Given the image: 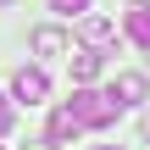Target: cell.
Segmentation results:
<instances>
[{
  "mask_svg": "<svg viewBox=\"0 0 150 150\" xmlns=\"http://www.w3.org/2000/svg\"><path fill=\"white\" fill-rule=\"evenodd\" d=\"M50 6H56V11H67V17H83V11H89V0H50Z\"/></svg>",
  "mask_w": 150,
  "mask_h": 150,
  "instance_id": "obj_9",
  "label": "cell"
},
{
  "mask_svg": "<svg viewBox=\"0 0 150 150\" xmlns=\"http://www.w3.org/2000/svg\"><path fill=\"white\" fill-rule=\"evenodd\" d=\"M6 128H11V100L0 95V134H6Z\"/></svg>",
  "mask_w": 150,
  "mask_h": 150,
  "instance_id": "obj_10",
  "label": "cell"
},
{
  "mask_svg": "<svg viewBox=\"0 0 150 150\" xmlns=\"http://www.w3.org/2000/svg\"><path fill=\"white\" fill-rule=\"evenodd\" d=\"M67 61H72V78H78V83H95V78H100V50L83 45V50H72Z\"/></svg>",
  "mask_w": 150,
  "mask_h": 150,
  "instance_id": "obj_6",
  "label": "cell"
},
{
  "mask_svg": "<svg viewBox=\"0 0 150 150\" xmlns=\"http://www.w3.org/2000/svg\"><path fill=\"white\" fill-rule=\"evenodd\" d=\"M61 139H78V117H72L67 106L50 117V145H61Z\"/></svg>",
  "mask_w": 150,
  "mask_h": 150,
  "instance_id": "obj_8",
  "label": "cell"
},
{
  "mask_svg": "<svg viewBox=\"0 0 150 150\" xmlns=\"http://www.w3.org/2000/svg\"><path fill=\"white\" fill-rule=\"evenodd\" d=\"M111 39H117V22H106V17L83 11V45H89V50H100V45H111Z\"/></svg>",
  "mask_w": 150,
  "mask_h": 150,
  "instance_id": "obj_5",
  "label": "cell"
},
{
  "mask_svg": "<svg viewBox=\"0 0 150 150\" xmlns=\"http://www.w3.org/2000/svg\"><path fill=\"white\" fill-rule=\"evenodd\" d=\"M67 111L78 117V128H111L122 106H117L111 95H100V89H89V83H83V89H72V106H67Z\"/></svg>",
  "mask_w": 150,
  "mask_h": 150,
  "instance_id": "obj_1",
  "label": "cell"
},
{
  "mask_svg": "<svg viewBox=\"0 0 150 150\" xmlns=\"http://www.w3.org/2000/svg\"><path fill=\"white\" fill-rule=\"evenodd\" d=\"M0 6H11V0H0Z\"/></svg>",
  "mask_w": 150,
  "mask_h": 150,
  "instance_id": "obj_13",
  "label": "cell"
},
{
  "mask_svg": "<svg viewBox=\"0 0 150 150\" xmlns=\"http://www.w3.org/2000/svg\"><path fill=\"white\" fill-rule=\"evenodd\" d=\"M139 134H145V139H150V117H145V122H139Z\"/></svg>",
  "mask_w": 150,
  "mask_h": 150,
  "instance_id": "obj_11",
  "label": "cell"
},
{
  "mask_svg": "<svg viewBox=\"0 0 150 150\" xmlns=\"http://www.w3.org/2000/svg\"><path fill=\"white\" fill-rule=\"evenodd\" d=\"M33 56H67V33L61 28H33Z\"/></svg>",
  "mask_w": 150,
  "mask_h": 150,
  "instance_id": "obj_7",
  "label": "cell"
},
{
  "mask_svg": "<svg viewBox=\"0 0 150 150\" xmlns=\"http://www.w3.org/2000/svg\"><path fill=\"white\" fill-rule=\"evenodd\" d=\"M122 33H128V39H134V45L150 56V0H134V6H128V17H122Z\"/></svg>",
  "mask_w": 150,
  "mask_h": 150,
  "instance_id": "obj_3",
  "label": "cell"
},
{
  "mask_svg": "<svg viewBox=\"0 0 150 150\" xmlns=\"http://www.w3.org/2000/svg\"><path fill=\"white\" fill-rule=\"evenodd\" d=\"M145 95H150L145 72H117V78H111V100H117V106H139Z\"/></svg>",
  "mask_w": 150,
  "mask_h": 150,
  "instance_id": "obj_4",
  "label": "cell"
},
{
  "mask_svg": "<svg viewBox=\"0 0 150 150\" xmlns=\"http://www.w3.org/2000/svg\"><path fill=\"white\" fill-rule=\"evenodd\" d=\"M50 95V78H45V67H17L11 72V100H22V106H39Z\"/></svg>",
  "mask_w": 150,
  "mask_h": 150,
  "instance_id": "obj_2",
  "label": "cell"
},
{
  "mask_svg": "<svg viewBox=\"0 0 150 150\" xmlns=\"http://www.w3.org/2000/svg\"><path fill=\"white\" fill-rule=\"evenodd\" d=\"M100 150H117V145H100Z\"/></svg>",
  "mask_w": 150,
  "mask_h": 150,
  "instance_id": "obj_12",
  "label": "cell"
}]
</instances>
